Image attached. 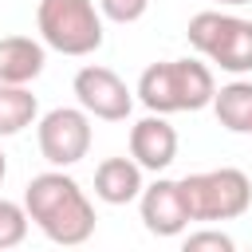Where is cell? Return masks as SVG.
<instances>
[{"instance_id":"1","label":"cell","mask_w":252,"mask_h":252,"mask_svg":"<svg viewBox=\"0 0 252 252\" xmlns=\"http://www.w3.org/2000/svg\"><path fill=\"white\" fill-rule=\"evenodd\" d=\"M24 209H28V220L51 240V244H63V248H75V244H87L94 236V205L91 197L83 193V185L63 173V169H47V173H35L24 189Z\"/></svg>"},{"instance_id":"2","label":"cell","mask_w":252,"mask_h":252,"mask_svg":"<svg viewBox=\"0 0 252 252\" xmlns=\"http://www.w3.org/2000/svg\"><path fill=\"white\" fill-rule=\"evenodd\" d=\"M134 94L154 114L205 110L217 94V79H213L209 63H201V59H165V63H150L142 71Z\"/></svg>"},{"instance_id":"3","label":"cell","mask_w":252,"mask_h":252,"mask_svg":"<svg viewBox=\"0 0 252 252\" xmlns=\"http://www.w3.org/2000/svg\"><path fill=\"white\" fill-rule=\"evenodd\" d=\"M35 28L43 47L59 55H94L102 47V12L94 0H39Z\"/></svg>"},{"instance_id":"4","label":"cell","mask_w":252,"mask_h":252,"mask_svg":"<svg viewBox=\"0 0 252 252\" xmlns=\"http://www.w3.org/2000/svg\"><path fill=\"white\" fill-rule=\"evenodd\" d=\"M185 35L220 71H228V75H248L252 71V20L209 8V12H197L189 20Z\"/></svg>"},{"instance_id":"5","label":"cell","mask_w":252,"mask_h":252,"mask_svg":"<svg viewBox=\"0 0 252 252\" xmlns=\"http://www.w3.org/2000/svg\"><path fill=\"white\" fill-rule=\"evenodd\" d=\"M181 193H185V209L193 220H236L252 205V181L236 165L189 173L181 177Z\"/></svg>"},{"instance_id":"6","label":"cell","mask_w":252,"mask_h":252,"mask_svg":"<svg viewBox=\"0 0 252 252\" xmlns=\"http://www.w3.org/2000/svg\"><path fill=\"white\" fill-rule=\"evenodd\" d=\"M35 142L47 165L71 169L91 154V114L83 106H55L39 118Z\"/></svg>"},{"instance_id":"7","label":"cell","mask_w":252,"mask_h":252,"mask_svg":"<svg viewBox=\"0 0 252 252\" xmlns=\"http://www.w3.org/2000/svg\"><path fill=\"white\" fill-rule=\"evenodd\" d=\"M71 91H75L79 106L91 118H102V122H122L134 110V91L122 83V75H114L110 67H98V63L79 67Z\"/></svg>"},{"instance_id":"8","label":"cell","mask_w":252,"mask_h":252,"mask_svg":"<svg viewBox=\"0 0 252 252\" xmlns=\"http://www.w3.org/2000/svg\"><path fill=\"white\" fill-rule=\"evenodd\" d=\"M138 213H142L146 232H154V236H181L193 220L189 209H185L181 181H173V177H158L154 185H142Z\"/></svg>"},{"instance_id":"9","label":"cell","mask_w":252,"mask_h":252,"mask_svg":"<svg viewBox=\"0 0 252 252\" xmlns=\"http://www.w3.org/2000/svg\"><path fill=\"white\" fill-rule=\"evenodd\" d=\"M130 158L142 169H150V173H161V169L173 165V158H177V130L165 122V114L150 110L146 118H138L130 126Z\"/></svg>"},{"instance_id":"10","label":"cell","mask_w":252,"mask_h":252,"mask_svg":"<svg viewBox=\"0 0 252 252\" xmlns=\"http://www.w3.org/2000/svg\"><path fill=\"white\" fill-rule=\"evenodd\" d=\"M43 63H47L43 39H32V35H4L0 39V83L28 87L32 79L43 75Z\"/></svg>"},{"instance_id":"11","label":"cell","mask_w":252,"mask_h":252,"mask_svg":"<svg viewBox=\"0 0 252 252\" xmlns=\"http://www.w3.org/2000/svg\"><path fill=\"white\" fill-rule=\"evenodd\" d=\"M142 193V165L134 158H102L94 169V197L106 205H130Z\"/></svg>"},{"instance_id":"12","label":"cell","mask_w":252,"mask_h":252,"mask_svg":"<svg viewBox=\"0 0 252 252\" xmlns=\"http://www.w3.org/2000/svg\"><path fill=\"white\" fill-rule=\"evenodd\" d=\"M209 106L217 110V122H220L224 130H232V134H252V83H248V79L224 83V87L213 94Z\"/></svg>"},{"instance_id":"13","label":"cell","mask_w":252,"mask_h":252,"mask_svg":"<svg viewBox=\"0 0 252 252\" xmlns=\"http://www.w3.org/2000/svg\"><path fill=\"white\" fill-rule=\"evenodd\" d=\"M39 118V102L28 87L20 83H0V138H12L28 130Z\"/></svg>"},{"instance_id":"14","label":"cell","mask_w":252,"mask_h":252,"mask_svg":"<svg viewBox=\"0 0 252 252\" xmlns=\"http://www.w3.org/2000/svg\"><path fill=\"white\" fill-rule=\"evenodd\" d=\"M28 236V209L24 201L0 197V248H16Z\"/></svg>"},{"instance_id":"15","label":"cell","mask_w":252,"mask_h":252,"mask_svg":"<svg viewBox=\"0 0 252 252\" xmlns=\"http://www.w3.org/2000/svg\"><path fill=\"white\" fill-rule=\"evenodd\" d=\"M146 8H150V0H98V12L114 24H134L146 16Z\"/></svg>"},{"instance_id":"16","label":"cell","mask_w":252,"mask_h":252,"mask_svg":"<svg viewBox=\"0 0 252 252\" xmlns=\"http://www.w3.org/2000/svg\"><path fill=\"white\" fill-rule=\"evenodd\" d=\"M201 248H217V252H232L236 240L220 228H201V232H189L185 236V252H201Z\"/></svg>"},{"instance_id":"17","label":"cell","mask_w":252,"mask_h":252,"mask_svg":"<svg viewBox=\"0 0 252 252\" xmlns=\"http://www.w3.org/2000/svg\"><path fill=\"white\" fill-rule=\"evenodd\" d=\"M4 177H8V154L0 150V185H4Z\"/></svg>"},{"instance_id":"18","label":"cell","mask_w":252,"mask_h":252,"mask_svg":"<svg viewBox=\"0 0 252 252\" xmlns=\"http://www.w3.org/2000/svg\"><path fill=\"white\" fill-rule=\"evenodd\" d=\"M213 4H228V8H240V4H252V0H213Z\"/></svg>"}]
</instances>
